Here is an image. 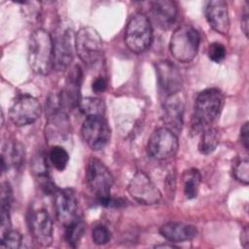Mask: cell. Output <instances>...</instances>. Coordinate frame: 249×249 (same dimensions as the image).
Segmentation results:
<instances>
[{
    "label": "cell",
    "mask_w": 249,
    "mask_h": 249,
    "mask_svg": "<svg viewBox=\"0 0 249 249\" xmlns=\"http://www.w3.org/2000/svg\"><path fill=\"white\" fill-rule=\"evenodd\" d=\"M75 49L79 58L87 66H94L100 61L103 53L101 36L93 27H82L75 35Z\"/></svg>",
    "instance_id": "obj_6"
},
{
    "label": "cell",
    "mask_w": 249,
    "mask_h": 249,
    "mask_svg": "<svg viewBox=\"0 0 249 249\" xmlns=\"http://www.w3.org/2000/svg\"><path fill=\"white\" fill-rule=\"evenodd\" d=\"M53 195L55 216L64 228L82 218L77 197L72 190H57Z\"/></svg>",
    "instance_id": "obj_11"
},
{
    "label": "cell",
    "mask_w": 249,
    "mask_h": 249,
    "mask_svg": "<svg viewBox=\"0 0 249 249\" xmlns=\"http://www.w3.org/2000/svg\"><path fill=\"white\" fill-rule=\"evenodd\" d=\"M53 42V68L57 71L66 70L71 64L74 57L75 35L70 29H62L58 31Z\"/></svg>",
    "instance_id": "obj_12"
},
{
    "label": "cell",
    "mask_w": 249,
    "mask_h": 249,
    "mask_svg": "<svg viewBox=\"0 0 249 249\" xmlns=\"http://www.w3.org/2000/svg\"><path fill=\"white\" fill-rule=\"evenodd\" d=\"M28 64L39 75H48L53 68V42L45 29L34 30L28 41Z\"/></svg>",
    "instance_id": "obj_1"
},
{
    "label": "cell",
    "mask_w": 249,
    "mask_h": 249,
    "mask_svg": "<svg viewBox=\"0 0 249 249\" xmlns=\"http://www.w3.org/2000/svg\"><path fill=\"white\" fill-rule=\"evenodd\" d=\"M51 109L48 121L46 123V137L53 142L63 141L70 132V122L67 112L59 107L57 97L51 101Z\"/></svg>",
    "instance_id": "obj_14"
},
{
    "label": "cell",
    "mask_w": 249,
    "mask_h": 249,
    "mask_svg": "<svg viewBox=\"0 0 249 249\" xmlns=\"http://www.w3.org/2000/svg\"><path fill=\"white\" fill-rule=\"evenodd\" d=\"M207 55L210 60L216 63H219L223 61L224 58L226 57V49L223 44L214 42L208 46Z\"/></svg>",
    "instance_id": "obj_30"
},
{
    "label": "cell",
    "mask_w": 249,
    "mask_h": 249,
    "mask_svg": "<svg viewBox=\"0 0 249 249\" xmlns=\"http://www.w3.org/2000/svg\"><path fill=\"white\" fill-rule=\"evenodd\" d=\"M178 148L177 134L165 126L157 128L151 134L147 143L148 155L158 160H164L174 157Z\"/></svg>",
    "instance_id": "obj_7"
},
{
    "label": "cell",
    "mask_w": 249,
    "mask_h": 249,
    "mask_svg": "<svg viewBox=\"0 0 249 249\" xmlns=\"http://www.w3.org/2000/svg\"><path fill=\"white\" fill-rule=\"evenodd\" d=\"M49 160L55 169L62 171L69 162L68 152L63 147L54 145L49 152Z\"/></svg>",
    "instance_id": "obj_27"
},
{
    "label": "cell",
    "mask_w": 249,
    "mask_h": 249,
    "mask_svg": "<svg viewBox=\"0 0 249 249\" xmlns=\"http://www.w3.org/2000/svg\"><path fill=\"white\" fill-rule=\"evenodd\" d=\"M240 142L244 146L246 150L249 148V127H248V122L244 123L243 125L240 128Z\"/></svg>",
    "instance_id": "obj_34"
},
{
    "label": "cell",
    "mask_w": 249,
    "mask_h": 249,
    "mask_svg": "<svg viewBox=\"0 0 249 249\" xmlns=\"http://www.w3.org/2000/svg\"><path fill=\"white\" fill-rule=\"evenodd\" d=\"M220 141L219 131L212 126H208L202 130L200 140L198 143V151L202 155H209L213 153Z\"/></svg>",
    "instance_id": "obj_24"
},
{
    "label": "cell",
    "mask_w": 249,
    "mask_h": 249,
    "mask_svg": "<svg viewBox=\"0 0 249 249\" xmlns=\"http://www.w3.org/2000/svg\"><path fill=\"white\" fill-rule=\"evenodd\" d=\"M152 40L153 28L149 18L140 13L132 16L124 31L126 47L135 53H141L151 46Z\"/></svg>",
    "instance_id": "obj_5"
},
{
    "label": "cell",
    "mask_w": 249,
    "mask_h": 249,
    "mask_svg": "<svg viewBox=\"0 0 249 249\" xmlns=\"http://www.w3.org/2000/svg\"><path fill=\"white\" fill-rule=\"evenodd\" d=\"M83 82V71L79 65L71 68L64 88L57 96L59 107L68 112L69 110L78 107L81 100V86Z\"/></svg>",
    "instance_id": "obj_15"
},
{
    "label": "cell",
    "mask_w": 249,
    "mask_h": 249,
    "mask_svg": "<svg viewBox=\"0 0 249 249\" xmlns=\"http://www.w3.org/2000/svg\"><path fill=\"white\" fill-rule=\"evenodd\" d=\"M160 233L169 242L179 243L193 239L196 235V229L181 222H168L160 228Z\"/></svg>",
    "instance_id": "obj_20"
},
{
    "label": "cell",
    "mask_w": 249,
    "mask_h": 249,
    "mask_svg": "<svg viewBox=\"0 0 249 249\" xmlns=\"http://www.w3.org/2000/svg\"><path fill=\"white\" fill-rule=\"evenodd\" d=\"M155 247H157V248H174V247H176V246H174V245H172V244H159V245H156Z\"/></svg>",
    "instance_id": "obj_36"
},
{
    "label": "cell",
    "mask_w": 249,
    "mask_h": 249,
    "mask_svg": "<svg viewBox=\"0 0 249 249\" xmlns=\"http://www.w3.org/2000/svg\"><path fill=\"white\" fill-rule=\"evenodd\" d=\"M240 242L244 248H247L249 245V235H248V228L244 227V229L241 231L240 235Z\"/></svg>",
    "instance_id": "obj_35"
},
{
    "label": "cell",
    "mask_w": 249,
    "mask_h": 249,
    "mask_svg": "<svg viewBox=\"0 0 249 249\" xmlns=\"http://www.w3.org/2000/svg\"><path fill=\"white\" fill-rule=\"evenodd\" d=\"M28 226L34 240L41 246L48 247L53 243V221L45 209L33 211L28 218Z\"/></svg>",
    "instance_id": "obj_16"
},
{
    "label": "cell",
    "mask_w": 249,
    "mask_h": 249,
    "mask_svg": "<svg viewBox=\"0 0 249 249\" xmlns=\"http://www.w3.org/2000/svg\"><path fill=\"white\" fill-rule=\"evenodd\" d=\"M232 173L236 180L244 185L249 183V161L245 158H237L232 164Z\"/></svg>",
    "instance_id": "obj_28"
},
{
    "label": "cell",
    "mask_w": 249,
    "mask_h": 249,
    "mask_svg": "<svg viewBox=\"0 0 249 249\" xmlns=\"http://www.w3.org/2000/svg\"><path fill=\"white\" fill-rule=\"evenodd\" d=\"M111 239V232L104 225H97L92 230V240L97 245H104Z\"/></svg>",
    "instance_id": "obj_31"
},
{
    "label": "cell",
    "mask_w": 249,
    "mask_h": 249,
    "mask_svg": "<svg viewBox=\"0 0 249 249\" xmlns=\"http://www.w3.org/2000/svg\"><path fill=\"white\" fill-rule=\"evenodd\" d=\"M200 182H201V175L196 168H190L183 172V175H182L183 191L187 198L193 199L197 196Z\"/></svg>",
    "instance_id": "obj_22"
},
{
    "label": "cell",
    "mask_w": 249,
    "mask_h": 249,
    "mask_svg": "<svg viewBox=\"0 0 249 249\" xmlns=\"http://www.w3.org/2000/svg\"><path fill=\"white\" fill-rule=\"evenodd\" d=\"M199 43V32L194 26L184 24L176 28L172 33L169 42V51L177 61L188 63L197 54Z\"/></svg>",
    "instance_id": "obj_4"
},
{
    "label": "cell",
    "mask_w": 249,
    "mask_h": 249,
    "mask_svg": "<svg viewBox=\"0 0 249 249\" xmlns=\"http://www.w3.org/2000/svg\"><path fill=\"white\" fill-rule=\"evenodd\" d=\"M86 180L89 191L99 204L110 206L112 201L110 191L114 184V177L109 168L98 159L91 158L88 162Z\"/></svg>",
    "instance_id": "obj_3"
},
{
    "label": "cell",
    "mask_w": 249,
    "mask_h": 249,
    "mask_svg": "<svg viewBox=\"0 0 249 249\" xmlns=\"http://www.w3.org/2000/svg\"><path fill=\"white\" fill-rule=\"evenodd\" d=\"M248 22H249V11H248V5L245 3V6L243 8L242 14H241V30L243 31L245 37L248 36Z\"/></svg>",
    "instance_id": "obj_33"
},
{
    "label": "cell",
    "mask_w": 249,
    "mask_h": 249,
    "mask_svg": "<svg viewBox=\"0 0 249 249\" xmlns=\"http://www.w3.org/2000/svg\"><path fill=\"white\" fill-rule=\"evenodd\" d=\"M163 120L167 128L175 134L180 133L183 126L184 102L179 93L172 94L163 98L162 102Z\"/></svg>",
    "instance_id": "obj_18"
},
{
    "label": "cell",
    "mask_w": 249,
    "mask_h": 249,
    "mask_svg": "<svg viewBox=\"0 0 249 249\" xmlns=\"http://www.w3.org/2000/svg\"><path fill=\"white\" fill-rule=\"evenodd\" d=\"M81 135L91 150L99 151L109 143L111 128L103 116L86 117L81 127Z\"/></svg>",
    "instance_id": "obj_8"
},
{
    "label": "cell",
    "mask_w": 249,
    "mask_h": 249,
    "mask_svg": "<svg viewBox=\"0 0 249 249\" xmlns=\"http://www.w3.org/2000/svg\"><path fill=\"white\" fill-rule=\"evenodd\" d=\"M7 159L2 157V170L5 171V166H13L15 168H19L24 162L25 151L24 147L18 142H11L8 144V149H6Z\"/></svg>",
    "instance_id": "obj_23"
},
{
    "label": "cell",
    "mask_w": 249,
    "mask_h": 249,
    "mask_svg": "<svg viewBox=\"0 0 249 249\" xmlns=\"http://www.w3.org/2000/svg\"><path fill=\"white\" fill-rule=\"evenodd\" d=\"M158 85L164 97L179 93L183 87L181 73L177 66L168 60L159 61L156 64Z\"/></svg>",
    "instance_id": "obj_13"
},
{
    "label": "cell",
    "mask_w": 249,
    "mask_h": 249,
    "mask_svg": "<svg viewBox=\"0 0 249 249\" xmlns=\"http://www.w3.org/2000/svg\"><path fill=\"white\" fill-rule=\"evenodd\" d=\"M204 15L209 25L218 33L226 35L230 30V17L228 4L223 0L207 1Z\"/></svg>",
    "instance_id": "obj_17"
},
{
    "label": "cell",
    "mask_w": 249,
    "mask_h": 249,
    "mask_svg": "<svg viewBox=\"0 0 249 249\" xmlns=\"http://www.w3.org/2000/svg\"><path fill=\"white\" fill-rule=\"evenodd\" d=\"M22 236L18 231L9 230L1 234V246L4 248L18 249L21 246Z\"/></svg>",
    "instance_id": "obj_29"
},
{
    "label": "cell",
    "mask_w": 249,
    "mask_h": 249,
    "mask_svg": "<svg viewBox=\"0 0 249 249\" xmlns=\"http://www.w3.org/2000/svg\"><path fill=\"white\" fill-rule=\"evenodd\" d=\"M42 112V107L37 98L29 94H22L13 102L9 117L17 126H24L35 123Z\"/></svg>",
    "instance_id": "obj_10"
},
{
    "label": "cell",
    "mask_w": 249,
    "mask_h": 249,
    "mask_svg": "<svg viewBox=\"0 0 249 249\" xmlns=\"http://www.w3.org/2000/svg\"><path fill=\"white\" fill-rule=\"evenodd\" d=\"M13 200L12 189L8 182H4L1 187V197H0V226L1 234L11 230V219L10 210Z\"/></svg>",
    "instance_id": "obj_21"
},
{
    "label": "cell",
    "mask_w": 249,
    "mask_h": 249,
    "mask_svg": "<svg viewBox=\"0 0 249 249\" xmlns=\"http://www.w3.org/2000/svg\"><path fill=\"white\" fill-rule=\"evenodd\" d=\"M150 14L152 19L160 28H169L177 19L178 8L174 1L158 0L151 2Z\"/></svg>",
    "instance_id": "obj_19"
},
{
    "label": "cell",
    "mask_w": 249,
    "mask_h": 249,
    "mask_svg": "<svg viewBox=\"0 0 249 249\" xmlns=\"http://www.w3.org/2000/svg\"><path fill=\"white\" fill-rule=\"evenodd\" d=\"M78 109L86 117L103 116L105 113V103L98 97L81 98Z\"/></svg>",
    "instance_id": "obj_25"
},
{
    "label": "cell",
    "mask_w": 249,
    "mask_h": 249,
    "mask_svg": "<svg viewBox=\"0 0 249 249\" xmlns=\"http://www.w3.org/2000/svg\"><path fill=\"white\" fill-rule=\"evenodd\" d=\"M127 192L137 202L145 205L157 204L161 199V193L143 171L137 170L127 185Z\"/></svg>",
    "instance_id": "obj_9"
},
{
    "label": "cell",
    "mask_w": 249,
    "mask_h": 249,
    "mask_svg": "<svg viewBox=\"0 0 249 249\" xmlns=\"http://www.w3.org/2000/svg\"><path fill=\"white\" fill-rule=\"evenodd\" d=\"M224 102V94L218 89H206L199 92L196 98L192 116V127L194 131L203 130L211 126L212 123L219 117Z\"/></svg>",
    "instance_id": "obj_2"
},
{
    "label": "cell",
    "mask_w": 249,
    "mask_h": 249,
    "mask_svg": "<svg viewBox=\"0 0 249 249\" xmlns=\"http://www.w3.org/2000/svg\"><path fill=\"white\" fill-rule=\"evenodd\" d=\"M86 229V224L83 218L77 220L71 225L65 227V240L69 246L76 248L78 247L81 238L84 235Z\"/></svg>",
    "instance_id": "obj_26"
},
{
    "label": "cell",
    "mask_w": 249,
    "mask_h": 249,
    "mask_svg": "<svg viewBox=\"0 0 249 249\" xmlns=\"http://www.w3.org/2000/svg\"><path fill=\"white\" fill-rule=\"evenodd\" d=\"M91 89L94 92L96 93H100L105 91V89H107V80L104 77H96L91 84Z\"/></svg>",
    "instance_id": "obj_32"
}]
</instances>
